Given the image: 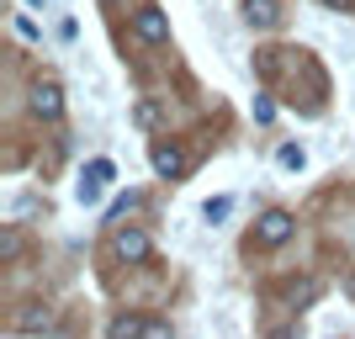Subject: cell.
<instances>
[{"mask_svg": "<svg viewBox=\"0 0 355 339\" xmlns=\"http://www.w3.org/2000/svg\"><path fill=\"white\" fill-rule=\"evenodd\" d=\"M254 234H260V244H286V238H292V212H282V207H276V212H266Z\"/></svg>", "mask_w": 355, "mask_h": 339, "instance_id": "3", "label": "cell"}, {"mask_svg": "<svg viewBox=\"0 0 355 339\" xmlns=\"http://www.w3.org/2000/svg\"><path fill=\"white\" fill-rule=\"evenodd\" d=\"M228 212H234V196H212V202L202 207V218H207V223H223Z\"/></svg>", "mask_w": 355, "mask_h": 339, "instance_id": "10", "label": "cell"}, {"mask_svg": "<svg viewBox=\"0 0 355 339\" xmlns=\"http://www.w3.org/2000/svg\"><path fill=\"white\" fill-rule=\"evenodd\" d=\"M270 117H276V106H270L266 96H260V101H254V122H270Z\"/></svg>", "mask_w": 355, "mask_h": 339, "instance_id": "14", "label": "cell"}, {"mask_svg": "<svg viewBox=\"0 0 355 339\" xmlns=\"http://www.w3.org/2000/svg\"><path fill=\"white\" fill-rule=\"evenodd\" d=\"M324 6H329V11H350L355 0H324Z\"/></svg>", "mask_w": 355, "mask_h": 339, "instance_id": "15", "label": "cell"}, {"mask_svg": "<svg viewBox=\"0 0 355 339\" xmlns=\"http://www.w3.org/2000/svg\"><path fill=\"white\" fill-rule=\"evenodd\" d=\"M244 21H250V27H276V21H282V6H276V0H244Z\"/></svg>", "mask_w": 355, "mask_h": 339, "instance_id": "4", "label": "cell"}, {"mask_svg": "<svg viewBox=\"0 0 355 339\" xmlns=\"http://www.w3.org/2000/svg\"><path fill=\"white\" fill-rule=\"evenodd\" d=\"M345 292H350V297H355V270H350V276H345Z\"/></svg>", "mask_w": 355, "mask_h": 339, "instance_id": "16", "label": "cell"}, {"mask_svg": "<svg viewBox=\"0 0 355 339\" xmlns=\"http://www.w3.org/2000/svg\"><path fill=\"white\" fill-rule=\"evenodd\" d=\"M112 180H117V164H112V159H90L85 175H80V186H74V196L90 207V202H101V191L112 186Z\"/></svg>", "mask_w": 355, "mask_h": 339, "instance_id": "1", "label": "cell"}, {"mask_svg": "<svg viewBox=\"0 0 355 339\" xmlns=\"http://www.w3.org/2000/svg\"><path fill=\"white\" fill-rule=\"evenodd\" d=\"M154 170H159L164 180H175L180 170H186V154H180L175 144H154Z\"/></svg>", "mask_w": 355, "mask_h": 339, "instance_id": "7", "label": "cell"}, {"mask_svg": "<svg viewBox=\"0 0 355 339\" xmlns=\"http://www.w3.org/2000/svg\"><path fill=\"white\" fill-rule=\"evenodd\" d=\"M133 32H138V43H164V37H170V16L148 6V11L133 16Z\"/></svg>", "mask_w": 355, "mask_h": 339, "instance_id": "2", "label": "cell"}, {"mask_svg": "<svg viewBox=\"0 0 355 339\" xmlns=\"http://www.w3.org/2000/svg\"><path fill=\"white\" fill-rule=\"evenodd\" d=\"M276 159H282L286 170H302V164H308V154H302L297 144H282V154H276Z\"/></svg>", "mask_w": 355, "mask_h": 339, "instance_id": "11", "label": "cell"}, {"mask_svg": "<svg viewBox=\"0 0 355 339\" xmlns=\"http://www.w3.org/2000/svg\"><path fill=\"white\" fill-rule=\"evenodd\" d=\"M0 254H6V260H16V254H21V238H16L11 228H6V234H0Z\"/></svg>", "mask_w": 355, "mask_h": 339, "instance_id": "12", "label": "cell"}, {"mask_svg": "<svg viewBox=\"0 0 355 339\" xmlns=\"http://www.w3.org/2000/svg\"><path fill=\"white\" fill-rule=\"evenodd\" d=\"M138 122H144V128H154V122H159V106L144 101V106H138Z\"/></svg>", "mask_w": 355, "mask_h": 339, "instance_id": "13", "label": "cell"}, {"mask_svg": "<svg viewBox=\"0 0 355 339\" xmlns=\"http://www.w3.org/2000/svg\"><path fill=\"white\" fill-rule=\"evenodd\" d=\"M117 254H122V260H133V266H138V260H148V234L122 228V234H117Z\"/></svg>", "mask_w": 355, "mask_h": 339, "instance_id": "8", "label": "cell"}, {"mask_svg": "<svg viewBox=\"0 0 355 339\" xmlns=\"http://www.w3.org/2000/svg\"><path fill=\"white\" fill-rule=\"evenodd\" d=\"M32 112H37L43 122H53V117H59V112H64L59 85H37V90H32Z\"/></svg>", "mask_w": 355, "mask_h": 339, "instance_id": "6", "label": "cell"}, {"mask_svg": "<svg viewBox=\"0 0 355 339\" xmlns=\"http://www.w3.org/2000/svg\"><path fill=\"white\" fill-rule=\"evenodd\" d=\"M106 339H148V324L138 313H117V318L106 324Z\"/></svg>", "mask_w": 355, "mask_h": 339, "instance_id": "5", "label": "cell"}, {"mask_svg": "<svg viewBox=\"0 0 355 339\" xmlns=\"http://www.w3.org/2000/svg\"><path fill=\"white\" fill-rule=\"evenodd\" d=\"M48 324H53V313H48V308H27L21 318H16V329H27V334H32V329H48Z\"/></svg>", "mask_w": 355, "mask_h": 339, "instance_id": "9", "label": "cell"}]
</instances>
